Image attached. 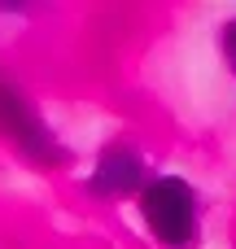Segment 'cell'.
<instances>
[{"label":"cell","mask_w":236,"mask_h":249,"mask_svg":"<svg viewBox=\"0 0 236 249\" xmlns=\"http://www.w3.org/2000/svg\"><path fill=\"white\" fill-rule=\"evenodd\" d=\"M0 136L31 162L39 166H61L70 153L61 149V140L53 136V127L44 123V114L35 109V101L0 70Z\"/></svg>","instance_id":"cell-2"},{"label":"cell","mask_w":236,"mask_h":249,"mask_svg":"<svg viewBox=\"0 0 236 249\" xmlns=\"http://www.w3.org/2000/svg\"><path fill=\"white\" fill-rule=\"evenodd\" d=\"M35 9V0H0V18H26Z\"/></svg>","instance_id":"cell-5"},{"label":"cell","mask_w":236,"mask_h":249,"mask_svg":"<svg viewBox=\"0 0 236 249\" xmlns=\"http://www.w3.org/2000/svg\"><path fill=\"white\" fill-rule=\"evenodd\" d=\"M149 179H153V175H149L145 158H140L127 140H109V144L96 153V162H92L83 188H88L92 197H101V201H118V197H140V188H145Z\"/></svg>","instance_id":"cell-3"},{"label":"cell","mask_w":236,"mask_h":249,"mask_svg":"<svg viewBox=\"0 0 236 249\" xmlns=\"http://www.w3.org/2000/svg\"><path fill=\"white\" fill-rule=\"evenodd\" d=\"M136 210L162 249H193L201 241V197L184 175H153L140 188Z\"/></svg>","instance_id":"cell-1"},{"label":"cell","mask_w":236,"mask_h":249,"mask_svg":"<svg viewBox=\"0 0 236 249\" xmlns=\"http://www.w3.org/2000/svg\"><path fill=\"white\" fill-rule=\"evenodd\" d=\"M219 48H223V61H228V70L236 74V18H232V22H223V35H219Z\"/></svg>","instance_id":"cell-4"}]
</instances>
